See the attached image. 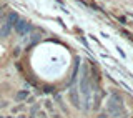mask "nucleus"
<instances>
[{"mask_svg": "<svg viewBox=\"0 0 133 118\" xmlns=\"http://www.w3.org/2000/svg\"><path fill=\"white\" fill-rule=\"evenodd\" d=\"M108 112L111 113L113 118H128L123 107V100L118 93H111L110 100H108Z\"/></svg>", "mask_w": 133, "mask_h": 118, "instance_id": "nucleus-1", "label": "nucleus"}, {"mask_svg": "<svg viewBox=\"0 0 133 118\" xmlns=\"http://www.w3.org/2000/svg\"><path fill=\"white\" fill-rule=\"evenodd\" d=\"M15 30L20 33V35H25V33H28L32 30V25L27 22V20H18L15 25Z\"/></svg>", "mask_w": 133, "mask_h": 118, "instance_id": "nucleus-2", "label": "nucleus"}, {"mask_svg": "<svg viewBox=\"0 0 133 118\" xmlns=\"http://www.w3.org/2000/svg\"><path fill=\"white\" fill-rule=\"evenodd\" d=\"M18 20H20L18 15H17L15 12H12V14H8V17H7V25H8V27H15Z\"/></svg>", "mask_w": 133, "mask_h": 118, "instance_id": "nucleus-3", "label": "nucleus"}, {"mask_svg": "<svg viewBox=\"0 0 133 118\" xmlns=\"http://www.w3.org/2000/svg\"><path fill=\"white\" fill-rule=\"evenodd\" d=\"M10 30H12V27H8V25L5 23L2 28H0V37H2V38H5V37L8 35V33H10Z\"/></svg>", "mask_w": 133, "mask_h": 118, "instance_id": "nucleus-4", "label": "nucleus"}, {"mask_svg": "<svg viewBox=\"0 0 133 118\" xmlns=\"http://www.w3.org/2000/svg\"><path fill=\"white\" fill-rule=\"evenodd\" d=\"M25 98H28V91L27 90H20L18 93H17V100H18V102H23Z\"/></svg>", "mask_w": 133, "mask_h": 118, "instance_id": "nucleus-5", "label": "nucleus"}, {"mask_svg": "<svg viewBox=\"0 0 133 118\" xmlns=\"http://www.w3.org/2000/svg\"><path fill=\"white\" fill-rule=\"evenodd\" d=\"M38 110H40V105L37 103L35 107H33L32 110H30V118H35V115H38Z\"/></svg>", "mask_w": 133, "mask_h": 118, "instance_id": "nucleus-6", "label": "nucleus"}, {"mask_svg": "<svg viewBox=\"0 0 133 118\" xmlns=\"http://www.w3.org/2000/svg\"><path fill=\"white\" fill-rule=\"evenodd\" d=\"M45 107H47L50 112H53V107H52V102H50V100H47V102H45Z\"/></svg>", "mask_w": 133, "mask_h": 118, "instance_id": "nucleus-7", "label": "nucleus"}, {"mask_svg": "<svg viewBox=\"0 0 133 118\" xmlns=\"http://www.w3.org/2000/svg\"><path fill=\"white\" fill-rule=\"evenodd\" d=\"M20 110H23V105H18V107L14 108V112H20Z\"/></svg>", "mask_w": 133, "mask_h": 118, "instance_id": "nucleus-8", "label": "nucleus"}, {"mask_svg": "<svg viewBox=\"0 0 133 118\" xmlns=\"http://www.w3.org/2000/svg\"><path fill=\"white\" fill-rule=\"evenodd\" d=\"M38 116H40V118H47V115H45V113H40V112H38Z\"/></svg>", "mask_w": 133, "mask_h": 118, "instance_id": "nucleus-9", "label": "nucleus"}, {"mask_svg": "<svg viewBox=\"0 0 133 118\" xmlns=\"http://www.w3.org/2000/svg\"><path fill=\"white\" fill-rule=\"evenodd\" d=\"M98 118H105V115H103V113H100V115H98Z\"/></svg>", "mask_w": 133, "mask_h": 118, "instance_id": "nucleus-10", "label": "nucleus"}, {"mask_svg": "<svg viewBox=\"0 0 133 118\" xmlns=\"http://www.w3.org/2000/svg\"><path fill=\"white\" fill-rule=\"evenodd\" d=\"M17 118H25V116H23V115H18V116H17Z\"/></svg>", "mask_w": 133, "mask_h": 118, "instance_id": "nucleus-11", "label": "nucleus"}, {"mask_svg": "<svg viewBox=\"0 0 133 118\" xmlns=\"http://www.w3.org/2000/svg\"><path fill=\"white\" fill-rule=\"evenodd\" d=\"M0 118H3V116H0Z\"/></svg>", "mask_w": 133, "mask_h": 118, "instance_id": "nucleus-12", "label": "nucleus"}]
</instances>
